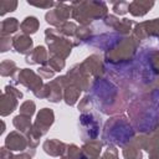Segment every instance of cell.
Returning a JSON list of instances; mask_svg holds the SVG:
<instances>
[{
	"instance_id": "obj_16",
	"label": "cell",
	"mask_w": 159,
	"mask_h": 159,
	"mask_svg": "<svg viewBox=\"0 0 159 159\" xmlns=\"http://www.w3.org/2000/svg\"><path fill=\"white\" fill-rule=\"evenodd\" d=\"M20 29L22 31V34L27 35V34H34L39 29V20L35 16H27L24 19V21L20 25Z\"/></svg>"
},
{
	"instance_id": "obj_24",
	"label": "cell",
	"mask_w": 159,
	"mask_h": 159,
	"mask_svg": "<svg viewBox=\"0 0 159 159\" xmlns=\"http://www.w3.org/2000/svg\"><path fill=\"white\" fill-rule=\"evenodd\" d=\"M102 159H118V152H117V149L114 147L109 145L107 148V150L104 152Z\"/></svg>"
},
{
	"instance_id": "obj_23",
	"label": "cell",
	"mask_w": 159,
	"mask_h": 159,
	"mask_svg": "<svg viewBox=\"0 0 159 159\" xmlns=\"http://www.w3.org/2000/svg\"><path fill=\"white\" fill-rule=\"evenodd\" d=\"M128 5L129 2H125V1H118V2H113V11L116 14H119V15H123L128 11Z\"/></svg>"
},
{
	"instance_id": "obj_6",
	"label": "cell",
	"mask_w": 159,
	"mask_h": 159,
	"mask_svg": "<svg viewBox=\"0 0 159 159\" xmlns=\"http://www.w3.org/2000/svg\"><path fill=\"white\" fill-rule=\"evenodd\" d=\"M17 82L26 86L27 88H30L35 93V96L39 93V89H41L43 87L42 82H41V77H39L34 71L27 70V68H22L19 72Z\"/></svg>"
},
{
	"instance_id": "obj_9",
	"label": "cell",
	"mask_w": 159,
	"mask_h": 159,
	"mask_svg": "<svg viewBox=\"0 0 159 159\" xmlns=\"http://www.w3.org/2000/svg\"><path fill=\"white\" fill-rule=\"evenodd\" d=\"M12 47L19 53H29L32 48V40L25 34H19L12 39Z\"/></svg>"
},
{
	"instance_id": "obj_18",
	"label": "cell",
	"mask_w": 159,
	"mask_h": 159,
	"mask_svg": "<svg viewBox=\"0 0 159 159\" xmlns=\"http://www.w3.org/2000/svg\"><path fill=\"white\" fill-rule=\"evenodd\" d=\"M16 70H17L16 63L14 61H10V60H5L0 65V72H1V76H4V77L12 76L16 72Z\"/></svg>"
},
{
	"instance_id": "obj_12",
	"label": "cell",
	"mask_w": 159,
	"mask_h": 159,
	"mask_svg": "<svg viewBox=\"0 0 159 159\" xmlns=\"http://www.w3.org/2000/svg\"><path fill=\"white\" fill-rule=\"evenodd\" d=\"M26 62L30 65L34 63H41L45 65L47 62V52L43 46H37L35 50H32L27 56H26Z\"/></svg>"
},
{
	"instance_id": "obj_20",
	"label": "cell",
	"mask_w": 159,
	"mask_h": 159,
	"mask_svg": "<svg viewBox=\"0 0 159 159\" xmlns=\"http://www.w3.org/2000/svg\"><path fill=\"white\" fill-rule=\"evenodd\" d=\"M17 6V1H12V0H1L0 1V15H5L6 12H11L15 11Z\"/></svg>"
},
{
	"instance_id": "obj_22",
	"label": "cell",
	"mask_w": 159,
	"mask_h": 159,
	"mask_svg": "<svg viewBox=\"0 0 159 159\" xmlns=\"http://www.w3.org/2000/svg\"><path fill=\"white\" fill-rule=\"evenodd\" d=\"M48 65L51 66V68L53 71H61L65 67V60L60 58V57H56V56H52L48 60Z\"/></svg>"
},
{
	"instance_id": "obj_7",
	"label": "cell",
	"mask_w": 159,
	"mask_h": 159,
	"mask_svg": "<svg viewBox=\"0 0 159 159\" xmlns=\"http://www.w3.org/2000/svg\"><path fill=\"white\" fill-rule=\"evenodd\" d=\"M133 35L137 40L145 39L148 36H157L159 37V19H153L152 21H145L135 25L133 30Z\"/></svg>"
},
{
	"instance_id": "obj_3",
	"label": "cell",
	"mask_w": 159,
	"mask_h": 159,
	"mask_svg": "<svg viewBox=\"0 0 159 159\" xmlns=\"http://www.w3.org/2000/svg\"><path fill=\"white\" fill-rule=\"evenodd\" d=\"M57 35H58L57 30L47 29L46 32H45L46 42L48 43L50 52L52 53V56H56V57H60V58L65 60L71 53L72 43L67 39H63V37L57 36Z\"/></svg>"
},
{
	"instance_id": "obj_5",
	"label": "cell",
	"mask_w": 159,
	"mask_h": 159,
	"mask_svg": "<svg viewBox=\"0 0 159 159\" xmlns=\"http://www.w3.org/2000/svg\"><path fill=\"white\" fill-rule=\"evenodd\" d=\"M71 12H72L71 5H67V4H56V9H53L52 11H48L45 15V17H46V21L48 24L60 26L61 24L66 22V20L70 17Z\"/></svg>"
},
{
	"instance_id": "obj_1",
	"label": "cell",
	"mask_w": 159,
	"mask_h": 159,
	"mask_svg": "<svg viewBox=\"0 0 159 159\" xmlns=\"http://www.w3.org/2000/svg\"><path fill=\"white\" fill-rule=\"evenodd\" d=\"M107 135L109 142L116 143L118 145H124L125 143L130 142V138L133 137V129L124 116H118L111 118L107 122L103 137L106 138Z\"/></svg>"
},
{
	"instance_id": "obj_27",
	"label": "cell",
	"mask_w": 159,
	"mask_h": 159,
	"mask_svg": "<svg viewBox=\"0 0 159 159\" xmlns=\"http://www.w3.org/2000/svg\"><path fill=\"white\" fill-rule=\"evenodd\" d=\"M39 75H41L43 78H50L53 76V70L48 68V67H41L39 70Z\"/></svg>"
},
{
	"instance_id": "obj_14",
	"label": "cell",
	"mask_w": 159,
	"mask_h": 159,
	"mask_svg": "<svg viewBox=\"0 0 159 159\" xmlns=\"http://www.w3.org/2000/svg\"><path fill=\"white\" fill-rule=\"evenodd\" d=\"M14 125L17 130H20L21 133L29 135L31 132V122H30V117L24 116V114H19L14 118Z\"/></svg>"
},
{
	"instance_id": "obj_29",
	"label": "cell",
	"mask_w": 159,
	"mask_h": 159,
	"mask_svg": "<svg viewBox=\"0 0 159 159\" xmlns=\"http://www.w3.org/2000/svg\"><path fill=\"white\" fill-rule=\"evenodd\" d=\"M62 159H71V158H68V157H65V158H62Z\"/></svg>"
},
{
	"instance_id": "obj_21",
	"label": "cell",
	"mask_w": 159,
	"mask_h": 159,
	"mask_svg": "<svg viewBox=\"0 0 159 159\" xmlns=\"http://www.w3.org/2000/svg\"><path fill=\"white\" fill-rule=\"evenodd\" d=\"M34 112H35V103L32 101H26L20 107V114L31 117L34 114Z\"/></svg>"
},
{
	"instance_id": "obj_19",
	"label": "cell",
	"mask_w": 159,
	"mask_h": 159,
	"mask_svg": "<svg viewBox=\"0 0 159 159\" xmlns=\"http://www.w3.org/2000/svg\"><path fill=\"white\" fill-rule=\"evenodd\" d=\"M77 29H78V27H77L73 22L66 21V22L61 24V25L57 27V32H58V34H63V35H66V36H73V35L76 34Z\"/></svg>"
},
{
	"instance_id": "obj_28",
	"label": "cell",
	"mask_w": 159,
	"mask_h": 159,
	"mask_svg": "<svg viewBox=\"0 0 159 159\" xmlns=\"http://www.w3.org/2000/svg\"><path fill=\"white\" fill-rule=\"evenodd\" d=\"M27 4L29 5H32V6H37V7H51V6H53V5H56L55 2H52V1H47V2H30V1H27Z\"/></svg>"
},
{
	"instance_id": "obj_26",
	"label": "cell",
	"mask_w": 159,
	"mask_h": 159,
	"mask_svg": "<svg viewBox=\"0 0 159 159\" xmlns=\"http://www.w3.org/2000/svg\"><path fill=\"white\" fill-rule=\"evenodd\" d=\"M91 107H92V103H91V97H88V96H86V97L82 99V102L78 104V108H80L81 111H88Z\"/></svg>"
},
{
	"instance_id": "obj_17",
	"label": "cell",
	"mask_w": 159,
	"mask_h": 159,
	"mask_svg": "<svg viewBox=\"0 0 159 159\" xmlns=\"http://www.w3.org/2000/svg\"><path fill=\"white\" fill-rule=\"evenodd\" d=\"M132 25H133V21L132 20H128V19H122V20H117V22L114 24L113 29L116 31H118L119 34H128L130 30H132Z\"/></svg>"
},
{
	"instance_id": "obj_10",
	"label": "cell",
	"mask_w": 159,
	"mask_h": 159,
	"mask_svg": "<svg viewBox=\"0 0 159 159\" xmlns=\"http://www.w3.org/2000/svg\"><path fill=\"white\" fill-rule=\"evenodd\" d=\"M153 6H154L153 1H132L128 5V11L134 16H143Z\"/></svg>"
},
{
	"instance_id": "obj_25",
	"label": "cell",
	"mask_w": 159,
	"mask_h": 159,
	"mask_svg": "<svg viewBox=\"0 0 159 159\" xmlns=\"http://www.w3.org/2000/svg\"><path fill=\"white\" fill-rule=\"evenodd\" d=\"M12 45V40L7 36H1V52H5Z\"/></svg>"
},
{
	"instance_id": "obj_4",
	"label": "cell",
	"mask_w": 159,
	"mask_h": 159,
	"mask_svg": "<svg viewBox=\"0 0 159 159\" xmlns=\"http://www.w3.org/2000/svg\"><path fill=\"white\" fill-rule=\"evenodd\" d=\"M22 97V93L15 87L7 84L5 87V93L1 97V116L10 114L17 106V99Z\"/></svg>"
},
{
	"instance_id": "obj_8",
	"label": "cell",
	"mask_w": 159,
	"mask_h": 159,
	"mask_svg": "<svg viewBox=\"0 0 159 159\" xmlns=\"http://www.w3.org/2000/svg\"><path fill=\"white\" fill-rule=\"evenodd\" d=\"M5 147L9 148V150L22 152V150H25L27 147H30V144H29V139L25 138L21 133L11 132V133L6 137V139H5Z\"/></svg>"
},
{
	"instance_id": "obj_11",
	"label": "cell",
	"mask_w": 159,
	"mask_h": 159,
	"mask_svg": "<svg viewBox=\"0 0 159 159\" xmlns=\"http://www.w3.org/2000/svg\"><path fill=\"white\" fill-rule=\"evenodd\" d=\"M66 144L57 140V139H50V140H46L43 143V150L50 154V155H53V157H57V155H61L66 152Z\"/></svg>"
},
{
	"instance_id": "obj_15",
	"label": "cell",
	"mask_w": 159,
	"mask_h": 159,
	"mask_svg": "<svg viewBox=\"0 0 159 159\" xmlns=\"http://www.w3.org/2000/svg\"><path fill=\"white\" fill-rule=\"evenodd\" d=\"M20 22L15 17H9L2 20L1 22V36H10V34H14L20 27Z\"/></svg>"
},
{
	"instance_id": "obj_2",
	"label": "cell",
	"mask_w": 159,
	"mask_h": 159,
	"mask_svg": "<svg viewBox=\"0 0 159 159\" xmlns=\"http://www.w3.org/2000/svg\"><path fill=\"white\" fill-rule=\"evenodd\" d=\"M72 17L78 22L86 25L96 19H101L107 14V5L104 2H72Z\"/></svg>"
},
{
	"instance_id": "obj_13",
	"label": "cell",
	"mask_w": 159,
	"mask_h": 159,
	"mask_svg": "<svg viewBox=\"0 0 159 159\" xmlns=\"http://www.w3.org/2000/svg\"><path fill=\"white\" fill-rule=\"evenodd\" d=\"M123 155L125 159H142V152L138 140L129 142L123 149Z\"/></svg>"
}]
</instances>
